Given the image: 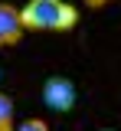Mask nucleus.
Here are the masks:
<instances>
[{
    "label": "nucleus",
    "mask_w": 121,
    "mask_h": 131,
    "mask_svg": "<svg viewBox=\"0 0 121 131\" xmlns=\"http://www.w3.org/2000/svg\"><path fill=\"white\" fill-rule=\"evenodd\" d=\"M75 98H79V92H75V85L66 75H49L43 82V102H46L49 112H56V115L72 112L75 108Z\"/></svg>",
    "instance_id": "f03ea898"
},
{
    "label": "nucleus",
    "mask_w": 121,
    "mask_h": 131,
    "mask_svg": "<svg viewBox=\"0 0 121 131\" xmlns=\"http://www.w3.org/2000/svg\"><path fill=\"white\" fill-rule=\"evenodd\" d=\"M0 75H3V72H0Z\"/></svg>",
    "instance_id": "6e6552de"
},
{
    "label": "nucleus",
    "mask_w": 121,
    "mask_h": 131,
    "mask_svg": "<svg viewBox=\"0 0 121 131\" xmlns=\"http://www.w3.org/2000/svg\"><path fill=\"white\" fill-rule=\"evenodd\" d=\"M13 131H49V125L43 121V118H26L23 125H17Z\"/></svg>",
    "instance_id": "39448f33"
},
{
    "label": "nucleus",
    "mask_w": 121,
    "mask_h": 131,
    "mask_svg": "<svg viewBox=\"0 0 121 131\" xmlns=\"http://www.w3.org/2000/svg\"><path fill=\"white\" fill-rule=\"evenodd\" d=\"M20 36H23V26H20V10L13 3H0V49L17 46Z\"/></svg>",
    "instance_id": "7ed1b4c3"
},
{
    "label": "nucleus",
    "mask_w": 121,
    "mask_h": 131,
    "mask_svg": "<svg viewBox=\"0 0 121 131\" xmlns=\"http://www.w3.org/2000/svg\"><path fill=\"white\" fill-rule=\"evenodd\" d=\"M98 131H115V128H98Z\"/></svg>",
    "instance_id": "0eeeda50"
},
{
    "label": "nucleus",
    "mask_w": 121,
    "mask_h": 131,
    "mask_svg": "<svg viewBox=\"0 0 121 131\" xmlns=\"http://www.w3.org/2000/svg\"><path fill=\"white\" fill-rule=\"evenodd\" d=\"M111 0H85V7L88 10H102V7H108Z\"/></svg>",
    "instance_id": "423d86ee"
},
{
    "label": "nucleus",
    "mask_w": 121,
    "mask_h": 131,
    "mask_svg": "<svg viewBox=\"0 0 121 131\" xmlns=\"http://www.w3.org/2000/svg\"><path fill=\"white\" fill-rule=\"evenodd\" d=\"M20 26L23 33H69L79 26V10L66 0H26Z\"/></svg>",
    "instance_id": "f257e3e1"
},
{
    "label": "nucleus",
    "mask_w": 121,
    "mask_h": 131,
    "mask_svg": "<svg viewBox=\"0 0 121 131\" xmlns=\"http://www.w3.org/2000/svg\"><path fill=\"white\" fill-rule=\"evenodd\" d=\"M17 128V108H13V98L7 92H0V131H13Z\"/></svg>",
    "instance_id": "20e7f679"
}]
</instances>
